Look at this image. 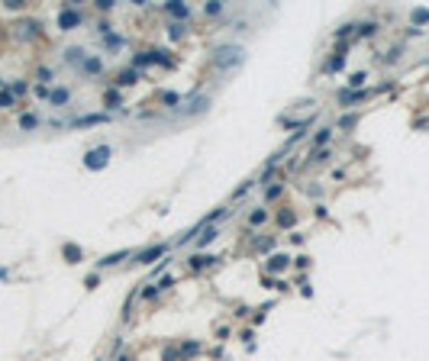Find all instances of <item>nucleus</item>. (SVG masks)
Listing matches in <instances>:
<instances>
[{"label":"nucleus","mask_w":429,"mask_h":361,"mask_svg":"<svg viewBox=\"0 0 429 361\" xmlns=\"http://www.w3.org/2000/svg\"><path fill=\"white\" fill-rule=\"evenodd\" d=\"M213 62H216V68L229 71V68H236V65L245 62V48H242V46H219Z\"/></svg>","instance_id":"obj_1"},{"label":"nucleus","mask_w":429,"mask_h":361,"mask_svg":"<svg viewBox=\"0 0 429 361\" xmlns=\"http://www.w3.org/2000/svg\"><path fill=\"white\" fill-rule=\"evenodd\" d=\"M110 155H113V148H110V145H97V148L87 152L84 165H87V168H103V165L110 162Z\"/></svg>","instance_id":"obj_2"},{"label":"nucleus","mask_w":429,"mask_h":361,"mask_svg":"<svg viewBox=\"0 0 429 361\" xmlns=\"http://www.w3.org/2000/svg\"><path fill=\"white\" fill-rule=\"evenodd\" d=\"M78 23H81L78 10H62V13H58V26H62V29H74Z\"/></svg>","instance_id":"obj_3"},{"label":"nucleus","mask_w":429,"mask_h":361,"mask_svg":"<svg viewBox=\"0 0 429 361\" xmlns=\"http://www.w3.org/2000/svg\"><path fill=\"white\" fill-rule=\"evenodd\" d=\"M165 252H168V245H165V242H158V245H152V248H145V252H139L136 258H139V265H148L152 258H158V255H165Z\"/></svg>","instance_id":"obj_4"},{"label":"nucleus","mask_w":429,"mask_h":361,"mask_svg":"<svg viewBox=\"0 0 429 361\" xmlns=\"http://www.w3.org/2000/svg\"><path fill=\"white\" fill-rule=\"evenodd\" d=\"M368 97H371V91H355V94L342 91L339 94V103H355V100H368Z\"/></svg>","instance_id":"obj_5"},{"label":"nucleus","mask_w":429,"mask_h":361,"mask_svg":"<svg viewBox=\"0 0 429 361\" xmlns=\"http://www.w3.org/2000/svg\"><path fill=\"white\" fill-rule=\"evenodd\" d=\"M216 236H219V229H216V226H207V229H203V236L197 239V248L210 245V242H213V239H216Z\"/></svg>","instance_id":"obj_6"},{"label":"nucleus","mask_w":429,"mask_h":361,"mask_svg":"<svg viewBox=\"0 0 429 361\" xmlns=\"http://www.w3.org/2000/svg\"><path fill=\"white\" fill-rule=\"evenodd\" d=\"M129 255H133V252H117V255H107V258H103V262H97V265H100V268H110V265H119L123 258H129Z\"/></svg>","instance_id":"obj_7"},{"label":"nucleus","mask_w":429,"mask_h":361,"mask_svg":"<svg viewBox=\"0 0 429 361\" xmlns=\"http://www.w3.org/2000/svg\"><path fill=\"white\" fill-rule=\"evenodd\" d=\"M110 116L107 113H94V116H81V120H74V126H87V123H107Z\"/></svg>","instance_id":"obj_8"},{"label":"nucleus","mask_w":429,"mask_h":361,"mask_svg":"<svg viewBox=\"0 0 429 361\" xmlns=\"http://www.w3.org/2000/svg\"><path fill=\"white\" fill-rule=\"evenodd\" d=\"M210 262H219V258H210V255H194V258H191V268H207V265Z\"/></svg>","instance_id":"obj_9"},{"label":"nucleus","mask_w":429,"mask_h":361,"mask_svg":"<svg viewBox=\"0 0 429 361\" xmlns=\"http://www.w3.org/2000/svg\"><path fill=\"white\" fill-rule=\"evenodd\" d=\"M284 265H287V258H284V255H271V258H268V268H271V271H281Z\"/></svg>","instance_id":"obj_10"},{"label":"nucleus","mask_w":429,"mask_h":361,"mask_svg":"<svg viewBox=\"0 0 429 361\" xmlns=\"http://www.w3.org/2000/svg\"><path fill=\"white\" fill-rule=\"evenodd\" d=\"M410 20L413 23H429V10H423V7H416L413 13H410Z\"/></svg>","instance_id":"obj_11"},{"label":"nucleus","mask_w":429,"mask_h":361,"mask_svg":"<svg viewBox=\"0 0 429 361\" xmlns=\"http://www.w3.org/2000/svg\"><path fill=\"white\" fill-rule=\"evenodd\" d=\"M168 13H174V16H181V20H184V16H188L191 10L184 7V3H168Z\"/></svg>","instance_id":"obj_12"},{"label":"nucleus","mask_w":429,"mask_h":361,"mask_svg":"<svg viewBox=\"0 0 429 361\" xmlns=\"http://www.w3.org/2000/svg\"><path fill=\"white\" fill-rule=\"evenodd\" d=\"M65 258L78 262V258H81V248H78V245H65Z\"/></svg>","instance_id":"obj_13"},{"label":"nucleus","mask_w":429,"mask_h":361,"mask_svg":"<svg viewBox=\"0 0 429 361\" xmlns=\"http://www.w3.org/2000/svg\"><path fill=\"white\" fill-rule=\"evenodd\" d=\"M81 68H84V71H100V58H84Z\"/></svg>","instance_id":"obj_14"},{"label":"nucleus","mask_w":429,"mask_h":361,"mask_svg":"<svg viewBox=\"0 0 429 361\" xmlns=\"http://www.w3.org/2000/svg\"><path fill=\"white\" fill-rule=\"evenodd\" d=\"M20 126H23V129H32V126H39V120H36V116H23Z\"/></svg>","instance_id":"obj_15"},{"label":"nucleus","mask_w":429,"mask_h":361,"mask_svg":"<svg viewBox=\"0 0 429 361\" xmlns=\"http://www.w3.org/2000/svg\"><path fill=\"white\" fill-rule=\"evenodd\" d=\"M197 348H200V345H197V342H184V345H181V355H194Z\"/></svg>","instance_id":"obj_16"},{"label":"nucleus","mask_w":429,"mask_h":361,"mask_svg":"<svg viewBox=\"0 0 429 361\" xmlns=\"http://www.w3.org/2000/svg\"><path fill=\"white\" fill-rule=\"evenodd\" d=\"M342 62H345L342 55H335V58H333V62H329V65H326V68H329V71H339V68H342Z\"/></svg>","instance_id":"obj_17"},{"label":"nucleus","mask_w":429,"mask_h":361,"mask_svg":"<svg viewBox=\"0 0 429 361\" xmlns=\"http://www.w3.org/2000/svg\"><path fill=\"white\" fill-rule=\"evenodd\" d=\"M278 223H281V226H294V213H281V216H278Z\"/></svg>","instance_id":"obj_18"},{"label":"nucleus","mask_w":429,"mask_h":361,"mask_svg":"<svg viewBox=\"0 0 429 361\" xmlns=\"http://www.w3.org/2000/svg\"><path fill=\"white\" fill-rule=\"evenodd\" d=\"M65 100H68V91H55L52 94V103H65Z\"/></svg>","instance_id":"obj_19"},{"label":"nucleus","mask_w":429,"mask_h":361,"mask_svg":"<svg viewBox=\"0 0 429 361\" xmlns=\"http://www.w3.org/2000/svg\"><path fill=\"white\" fill-rule=\"evenodd\" d=\"M326 139H329V129H320V136L313 139V145H323V142H326Z\"/></svg>","instance_id":"obj_20"},{"label":"nucleus","mask_w":429,"mask_h":361,"mask_svg":"<svg viewBox=\"0 0 429 361\" xmlns=\"http://www.w3.org/2000/svg\"><path fill=\"white\" fill-rule=\"evenodd\" d=\"M252 223H255V226L265 223V210H255V213H252Z\"/></svg>","instance_id":"obj_21"},{"label":"nucleus","mask_w":429,"mask_h":361,"mask_svg":"<svg viewBox=\"0 0 429 361\" xmlns=\"http://www.w3.org/2000/svg\"><path fill=\"white\" fill-rule=\"evenodd\" d=\"M168 32H171V36H181V32H184V26H181V23H171V26H168Z\"/></svg>","instance_id":"obj_22"},{"label":"nucleus","mask_w":429,"mask_h":361,"mask_svg":"<svg viewBox=\"0 0 429 361\" xmlns=\"http://www.w3.org/2000/svg\"><path fill=\"white\" fill-rule=\"evenodd\" d=\"M361 81H365V71H358V74H352V87H358Z\"/></svg>","instance_id":"obj_23"},{"label":"nucleus","mask_w":429,"mask_h":361,"mask_svg":"<svg viewBox=\"0 0 429 361\" xmlns=\"http://www.w3.org/2000/svg\"><path fill=\"white\" fill-rule=\"evenodd\" d=\"M119 361H129V358H126V355H119Z\"/></svg>","instance_id":"obj_24"}]
</instances>
